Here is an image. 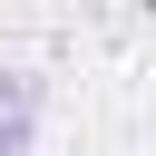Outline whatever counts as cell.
<instances>
[{"instance_id": "2", "label": "cell", "mask_w": 156, "mask_h": 156, "mask_svg": "<svg viewBox=\"0 0 156 156\" xmlns=\"http://www.w3.org/2000/svg\"><path fill=\"white\" fill-rule=\"evenodd\" d=\"M146 10H156V0H146Z\"/></svg>"}, {"instance_id": "1", "label": "cell", "mask_w": 156, "mask_h": 156, "mask_svg": "<svg viewBox=\"0 0 156 156\" xmlns=\"http://www.w3.org/2000/svg\"><path fill=\"white\" fill-rule=\"evenodd\" d=\"M29 127H39V78L0 68V156H29Z\"/></svg>"}]
</instances>
